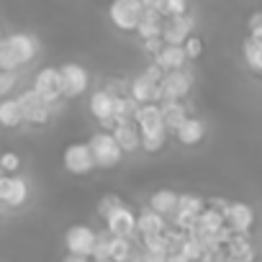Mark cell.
Segmentation results:
<instances>
[{"label": "cell", "mask_w": 262, "mask_h": 262, "mask_svg": "<svg viewBox=\"0 0 262 262\" xmlns=\"http://www.w3.org/2000/svg\"><path fill=\"white\" fill-rule=\"evenodd\" d=\"M178 252H180V254H183L188 262H201V259L206 257V249H203V244H201L195 236H190V234L185 236V242L180 244V249H178Z\"/></svg>", "instance_id": "f1b7e54d"}, {"label": "cell", "mask_w": 262, "mask_h": 262, "mask_svg": "<svg viewBox=\"0 0 262 262\" xmlns=\"http://www.w3.org/2000/svg\"><path fill=\"white\" fill-rule=\"evenodd\" d=\"M113 100H116V95L108 93L105 88H98L88 95V113L105 131L113 126Z\"/></svg>", "instance_id": "4fadbf2b"}, {"label": "cell", "mask_w": 262, "mask_h": 262, "mask_svg": "<svg viewBox=\"0 0 262 262\" xmlns=\"http://www.w3.org/2000/svg\"><path fill=\"white\" fill-rule=\"evenodd\" d=\"M162 24H165V18H162L160 13H147V11H142V18H139L134 34H139L142 41H147V39H160Z\"/></svg>", "instance_id": "cb8c5ba5"}, {"label": "cell", "mask_w": 262, "mask_h": 262, "mask_svg": "<svg viewBox=\"0 0 262 262\" xmlns=\"http://www.w3.org/2000/svg\"><path fill=\"white\" fill-rule=\"evenodd\" d=\"M139 3H142V11H147V13H160V8H162V0H139Z\"/></svg>", "instance_id": "74e56055"}, {"label": "cell", "mask_w": 262, "mask_h": 262, "mask_svg": "<svg viewBox=\"0 0 262 262\" xmlns=\"http://www.w3.org/2000/svg\"><path fill=\"white\" fill-rule=\"evenodd\" d=\"M18 85V72H0V100L11 98Z\"/></svg>", "instance_id": "836d02e7"}, {"label": "cell", "mask_w": 262, "mask_h": 262, "mask_svg": "<svg viewBox=\"0 0 262 262\" xmlns=\"http://www.w3.org/2000/svg\"><path fill=\"white\" fill-rule=\"evenodd\" d=\"M108 249H111V234H105L103 229H98L90 259H108Z\"/></svg>", "instance_id": "4dcf8cb0"}, {"label": "cell", "mask_w": 262, "mask_h": 262, "mask_svg": "<svg viewBox=\"0 0 262 262\" xmlns=\"http://www.w3.org/2000/svg\"><path fill=\"white\" fill-rule=\"evenodd\" d=\"M160 113H162V123H165V128H167L170 137H172V131L190 116L185 100H162V103H160Z\"/></svg>", "instance_id": "44dd1931"}, {"label": "cell", "mask_w": 262, "mask_h": 262, "mask_svg": "<svg viewBox=\"0 0 262 262\" xmlns=\"http://www.w3.org/2000/svg\"><path fill=\"white\" fill-rule=\"evenodd\" d=\"M24 160L16 149H6L0 152V175H21Z\"/></svg>", "instance_id": "83f0119b"}, {"label": "cell", "mask_w": 262, "mask_h": 262, "mask_svg": "<svg viewBox=\"0 0 262 262\" xmlns=\"http://www.w3.org/2000/svg\"><path fill=\"white\" fill-rule=\"evenodd\" d=\"M39 54V41L31 34H11L0 39V72H21Z\"/></svg>", "instance_id": "6da1fadb"}, {"label": "cell", "mask_w": 262, "mask_h": 262, "mask_svg": "<svg viewBox=\"0 0 262 262\" xmlns=\"http://www.w3.org/2000/svg\"><path fill=\"white\" fill-rule=\"evenodd\" d=\"M126 95L134 100L137 105H147V103H160V82L149 80L144 72L134 75L126 82Z\"/></svg>", "instance_id": "9a60e30c"}, {"label": "cell", "mask_w": 262, "mask_h": 262, "mask_svg": "<svg viewBox=\"0 0 262 262\" xmlns=\"http://www.w3.org/2000/svg\"><path fill=\"white\" fill-rule=\"evenodd\" d=\"M0 211H3V206H0Z\"/></svg>", "instance_id": "ee69618b"}, {"label": "cell", "mask_w": 262, "mask_h": 262, "mask_svg": "<svg viewBox=\"0 0 262 262\" xmlns=\"http://www.w3.org/2000/svg\"><path fill=\"white\" fill-rule=\"evenodd\" d=\"M108 131H111V137L118 144V149H121L123 157L139 152V128H137L134 121H116Z\"/></svg>", "instance_id": "e0dca14e"}, {"label": "cell", "mask_w": 262, "mask_h": 262, "mask_svg": "<svg viewBox=\"0 0 262 262\" xmlns=\"http://www.w3.org/2000/svg\"><path fill=\"white\" fill-rule=\"evenodd\" d=\"M31 198V185L24 175H0V206L24 208Z\"/></svg>", "instance_id": "5b68a950"}, {"label": "cell", "mask_w": 262, "mask_h": 262, "mask_svg": "<svg viewBox=\"0 0 262 262\" xmlns=\"http://www.w3.org/2000/svg\"><path fill=\"white\" fill-rule=\"evenodd\" d=\"M0 39H3V29H0Z\"/></svg>", "instance_id": "b9f144b4"}, {"label": "cell", "mask_w": 262, "mask_h": 262, "mask_svg": "<svg viewBox=\"0 0 262 262\" xmlns=\"http://www.w3.org/2000/svg\"><path fill=\"white\" fill-rule=\"evenodd\" d=\"M183 52H185V59L188 62H195V59H201V54H203V39L201 36H188L185 39V44H183Z\"/></svg>", "instance_id": "d6a6232c"}, {"label": "cell", "mask_w": 262, "mask_h": 262, "mask_svg": "<svg viewBox=\"0 0 262 262\" xmlns=\"http://www.w3.org/2000/svg\"><path fill=\"white\" fill-rule=\"evenodd\" d=\"M142 72H144V75H147L149 80H155V82H160V80H162V75H165V72H162V70H160V67L155 64V62H149V64H147V67L142 70Z\"/></svg>", "instance_id": "8d00e7d4"}, {"label": "cell", "mask_w": 262, "mask_h": 262, "mask_svg": "<svg viewBox=\"0 0 262 262\" xmlns=\"http://www.w3.org/2000/svg\"><path fill=\"white\" fill-rule=\"evenodd\" d=\"M31 90L44 100V103H49V105H54L57 108V103L62 100V80H59V67H52V64H47V67H41L36 75H34V80H31Z\"/></svg>", "instance_id": "9c48e42d"}, {"label": "cell", "mask_w": 262, "mask_h": 262, "mask_svg": "<svg viewBox=\"0 0 262 262\" xmlns=\"http://www.w3.org/2000/svg\"><path fill=\"white\" fill-rule=\"evenodd\" d=\"M147 208L155 211V213H160L162 219H170L175 213V208H178V190H172V188H157V190H152L149 198H147Z\"/></svg>", "instance_id": "d6986e66"}, {"label": "cell", "mask_w": 262, "mask_h": 262, "mask_svg": "<svg viewBox=\"0 0 262 262\" xmlns=\"http://www.w3.org/2000/svg\"><path fill=\"white\" fill-rule=\"evenodd\" d=\"M59 80H62V100H77L90 88V72L80 62H64L59 67Z\"/></svg>", "instance_id": "277c9868"}, {"label": "cell", "mask_w": 262, "mask_h": 262, "mask_svg": "<svg viewBox=\"0 0 262 262\" xmlns=\"http://www.w3.org/2000/svg\"><path fill=\"white\" fill-rule=\"evenodd\" d=\"M162 18H175V16H185L188 13V0H162L160 8Z\"/></svg>", "instance_id": "1f68e13d"}, {"label": "cell", "mask_w": 262, "mask_h": 262, "mask_svg": "<svg viewBox=\"0 0 262 262\" xmlns=\"http://www.w3.org/2000/svg\"><path fill=\"white\" fill-rule=\"evenodd\" d=\"M16 100H18V108H21V116H24V126L41 128V126H47V123L52 121V116H54V111H57L54 105L44 103L31 88H26L24 93H18Z\"/></svg>", "instance_id": "3957f363"}, {"label": "cell", "mask_w": 262, "mask_h": 262, "mask_svg": "<svg viewBox=\"0 0 262 262\" xmlns=\"http://www.w3.org/2000/svg\"><path fill=\"white\" fill-rule=\"evenodd\" d=\"M131 262H137V257H134V259H131Z\"/></svg>", "instance_id": "7bdbcfd3"}, {"label": "cell", "mask_w": 262, "mask_h": 262, "mask_svg": "<svg viewBox=\"0 0 262 262\" xmlns=\"http://www.w3.org/2000/svg\"><path fill=\"white\" fill-rule=\"evenodd\" d=\"M90 262H111V259H90Z\"/></svg>", "instance_id": "60d3db41"}, {"label": "cell", "mask_w": 262, "mask_h": 262, "mask_svg": "<svg viewBox=\"0 0 262 262\" xmlns=\"http://www.w3.org/2000/svg\"><path fill=\"white\" fill-rule=\"evenodd\" d=\"M62 167L72 175V178H85L95 170L93 165V157H90V149H88V142H72L64 147L62 152Z\"/></svg>", "instance_id": "30bf717a"}, {"label": "cell", "mask_w": 262, "mask_h": 262, "mask_svg": "<svg viewBox=\"0 0 262 262\" xmlns=\"http://www.w3.org/2000/svg\"><path fill=\"white\" fill-rule=\"evenodd\" d=\"M152 62H155L162 72H175V70H185V67H188V59H185L183 47H170V44H165V47L152 57Z\"/></svg>", "instance_id": "ffe728a7"}, {"label": "cell", "mask_w": 262, "mask_h": 262, "mask_svg": "<svg viewBox=\"0 0 262 262\" xmlns=\"http://www.w3.org/2000/svg\"><path fill=\"white\" fill-rule=\"evenodd\" d=\"M88 149H90V157H93L95 170H105L108 172V170H116L123 162V155H121L118 144L113 142L111 131H105V128L93 131L90 139H88Z\"/></svg>", "instance_id": "7a4b0ae2"}, {"label": "cell", "mask_w": 262, "mask_h": 262, "mask_svg": "<svg viewBox=\"0 0 262 262\" xmlns=\"http://www.w3.org/2000/svg\"><path fill=\"white\" fill-rule=\"evenodd\" d=\"M193 29H195V21L190 13L185 16H175V18H165L162 24V44H170V47H183L188 36H193Z\"/></svg>", "instance_id": "5bb4252c"}, {"label": "cell", "mask_w": 262, "mask_h": 262, "mask_svg": "<svg viewBox=\"0 0 262 262\" xmlns=\"http://www.w3.org/2000/svg\"><path fill=\"white\" fill-rule=\"evenodd\" d=\"M108 18H111L113 29H118L123 34H134L137 24L142 18V3L139 0H111Z\"/></svg>", "instance_id": "52a82bcc"}, {"label": "cell", "mask_w": 262, "mask_h": 262, "mask_svg": "<svg viewBox=\"0 0 262 262\" xmlns=\"http://www.w3.org/2000/svg\"><path fill=\"white\" fill-rule=\"evenodd\" d=\"M103 231L116 239H134L137 236V211L128 203L118 206L113 213L103 219Z\"/></svg>", "instance_id": "ba28073f"}, {"label": "cell", "mask_w": 262, "mask_h": 262, "mask_svg": "<svg viewBox=\"0 0 262 262\" xmlns=\"http://www.w3.org/2000/svg\"><path fill=\"white\" fill-rule=\"evenodd\" d=\"M64 262H90V259H88V257H70V254H67Z\"/></svg>", "instance_id": "ab89813d"}, {"label": "cell", "mask_w": 262, "mask_h": 262, "mask_svg": "<svg viewBox=\"0 0 262 262\" xmlns=\"http://www.w3.org/2000/svg\"><path fill=\"white\" fill-rule=\"evenodd\" d=\"M208 134V126L201 116H188L175 131H172V137L180 147H198Z\"/></svg>", "instance_id": "2e32d148"}, {"label": "cell", "mask_w": 262, "mask_h": 262, "mask_svg": "<svg viewBox=\"0 0 262 262\" xmlns=\"http://www.w3.org/2000/svg\"><path fill=\"white\" fill-rule=\"evenodd\" d=\"M21 126H24V116H21L16 95L3 98V100H0V128L13 131V128H21Z\"/></svg>", "instance_id": "603a6c76"}, {"label": "cell", "mask_w": 262, "mask_h": 262, "mask_svg": "<svg viewBox=\"0 0 262 262\" xmlns=\"http://www.w3.org/2000/svg\"><path fill=\"white\" fill-rule=\"evenodd\" d=\"M242 57H244V64L249 67L252 75H259L262 72V41L259 39H244L242 44Z\"/></svg>", "instance_id": "d4e9b609"}, {"label": "cell", "mask_w": 262, "mask_h": 262, "mask_svg": "<svg viewBox=\"0 0 262 262\" xmlns=\"http://www.w3.org/2000/svg\"><path fill=\"white\" fill-rule=\"evenodd\" d=\"M126 201L118 195V193H105V195H100V201H98V206H95V213H98V219L103 221L108 213H113L118 206H123Z\"/></svg>", "instance_id": "f546056e"}, {"label": "cell", "mask_w": 262, "mask_h": 262, "mask_svg": "<svg viewBox=\"0 0 262 262\" xmlns=\"http://www.w3.org/2000/svg\"><path fill=\"white\" fill-rule=\"evenodd\" d=\"M249 39H259L262 41V16H259V11H254L249 16Z\"/></svg>", "instance_id": "e575fe53"}, {"label": "cell", "mask_w": 262, "mask_h": 262, "mask_svg": "<svg viewBox=\"0 0 262 262\" xmlns=\"http://www.w3.org/2000/svg\"><path fill=\"white\" fill-rule=\"evenodd\" d=\"M137 257V242L134 239H116L111 236V249H108V259L111 262H131Z\"/></svg>", "instance_id": "484cf974"}, {"label": "cell", "mask_w": 262, "mask_h": 262, "mask_svg": "<svg viewBox=\"0 0 262 262\" xmlns=\"http://www.w3.org/2000/svg\"><path fill=\"white\" fill-rule=\"evenodd\" d=\"M95 234L98 229L88 226V224H72L64 231V249L70 257H88L93 254V244H95Z\"/></svg>", "instance_id": "7c38bea8"}, {"label": "cell", "mask_w": 262, "mask_h": 262, "mask_svg": "<svg viewBox=\"0 0 262 262\" xmlns=\"http://www.w3.org/2000/svg\"><path fill=\"white\" fill-rule=\"evenodd\" d=\"M206 208V198L198 193H178V213H188L193 219H198V213Z\"/></svg>", "instance_id": "4316f807"}, {"label": "cell", "mask_w": 262, "mask_h": 262, "mask_svg": "<svg viewBox=\"0 0 262 262\" xmlns=\"http://www.w3.org/2000/svg\"><path fill=\"white\" fill-rule=\"evenodd\" d=\"M254 219H257L254 208L244 201H229L224 208V226L231 234H252Z\"/></svg>", "instance_id": "8fae6325"}, {"label": "cell", "mask_w": 262, "mask_h": 262, "mask_svg": "<svg viewBox=\"0 0 262 262\" xmlns=\"http://www.w3.org/2000/svg\"><path fill=\"white\" fill-rule=\"evenodd\" d=\"M162 47H165L162 39H147V41H142V49H144V54H149V57H155Z\"/></svg>", "instance_id": "d590c367"}, {"label": "cell", "mask_w": 262, "mask_h": 262, "mask_svg": "<svg viewBox=\"0 0 262 262\" xmlns=\"http://www.w3.org/2000/svg\"><path fill=\"white\" fill-rule=\"evenodd\" d=\"M165 262H188V259H185L180 252H167V259H165Z\"/></svg>", "instance_id": "f35d334b"}, {"label": "cell", "mask_w": 262, "mask_h": 262, "mask_svg": "<svg viewBox=\"0 0 262 262\" xmlns=\"http://www.w3.org/2000/svg\"><path fill=\"white\" fill-rule=\"evenodd\" d=\"M131 121L137 123L139 128V137L147 134H157V131H167L162 123V113H160V103H147V105H137Z\"/></svg>", "instance_id": "ac0fdd59"}, {"label": "cell", "mask_w": 262, "mask_h": 262, "mask_svg": "<svg viewBox=\"0 0 262 262\" xmlns=\"http://www.w3.org/2000/svg\"><path fill=\"white\" fill-rule=\"evenodd\" d=\"M167 231V219H162L160 213L149 211L147 206L137 213V234L139 236H152V234H165Z\"/></svg>", "instance_id": "7402d4cb"}, {"label": "cell", "mask_w": 262, "mask_h": 262, "mask_svg": "<svg viewBox=\"0 0 262 262\" xmlns=\"http://www.w3.org/2000/svg\"><path fill=\"white\" fill-rule=\"evenodd\" d=\"M195 85V75L185 67V70H175V72H165L160 80V103L162 100H185L193 93Z\"/></svg>", "instance_id": "8992f818"}]
</instances>
